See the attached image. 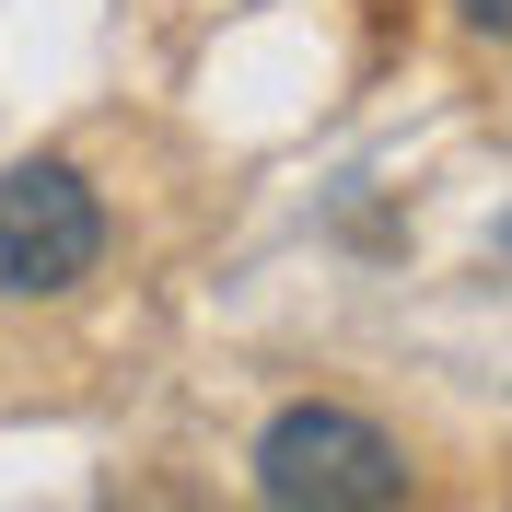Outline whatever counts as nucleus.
<instances>
[{
  "label": "nucleus",
  "mask_w": 512,
  "mask_h": 512,
  "mask_svg": "<svg viewBox=\"0 0 512 512\" xmlns=\"http://www.w3.org/2000/svg\"><path fill=\"white\" fill-rule=\"evenodd\" d=\"M256 489L268 512H408V443L338 396H291L256 431Z\"/></svg>",
  "instance_id": "1"
},
{
  "label": "nucleus",
  "mask_w": 512,
  "mask_h": 512,
  "mask_svg": "<svg viewBox=\"0 0 512 512\" xmlns=\"http://www.w3.org/2000/svg\"><path fill=\"white\" fill-rule=\"evenodd\" d=\"M105 268V198L82 163H0V303H59Z\"/></svg>",
  "instance_id": "2"
},
{
  "label": "nucleus",
  "mask_w": 512,
  "mask_h": 512,
  "mask_svg": "<svg viewBox=\"0 0 512 512\" xmlns=\"http://www.w3.org/2000/svg\"><path fill=\"white\" fill-rule=\"evenodd\" d=\"M454 24H466V35H501V47H512V0H454Z\"/></svg>",
  "instance_id": "3"
}]
</instances>
